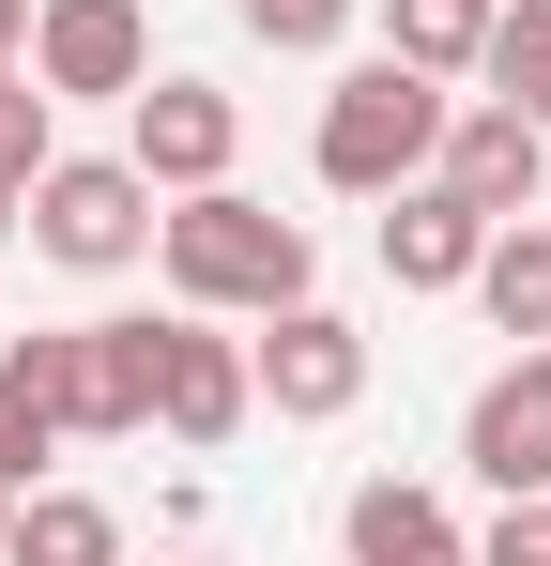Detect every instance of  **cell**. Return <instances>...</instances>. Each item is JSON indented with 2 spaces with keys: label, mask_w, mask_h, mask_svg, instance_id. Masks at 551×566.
Listing matches in <instances>:
<instances>
[{
  "label": "cell",
  "mask_w": 551,
  "mask_h": 566,
  "mask_svg": "<svg viewBox=\"0 0 551 566\" xmlns=\"http://www.w3.org/2000/svg\"><path fill=\"white\" fill-rule=\"evenodd\" d=\"M246 413H261L246 337H215L199 306H184V322H154V429H169V444H230Z\"/></svg>",
  "instance_id": "cell-7"
},
{
  "label": "cell",
  "mask_w": 551,
  "mask_h": 566,
  "mask_svg": "<svg viewBox=\"0 0 551 566\" xmlns=\"http://www.w3.org/2000/svg\"><path fill=\"white\" fill-rule=\"evenodd\" d=\"M445 107H459L445 77H414V62H383V46H367L353 77L322 93V138H306V154H322V185H337V199H398V185H429Z\"/></svg>",
  "instance_id": "cell-2"
},
{
  "label": "cell",
  "mask_w": 551,
  "mask_h": 566,
  "mask_svg": "<svg viewBox=\"0 0 551 566\" xmlns=\"http://www.w3.org/2000/svg\"><path fill=\"white\" fill-rule=\"evenodd\" d=\"M0 566H15V490H0Z\"/></svg>",
  "instance_id": "cell-22"
},
{
  "label": "cell",
  "mask_w": 551,
  "mask_h": 566,
  "mask_svg": "<svg viewBox=\"0 0 551 566\" xmlns=\"http://www.w3.org/2000/svg\"><path fill=\"white\" fill-rule=\"evenodd\" d=\"M15 566H123V521L92 490H15Z\"/></svg>",
  "instance_id": "cell-15"
},
{
  "label": "cell",
  "mask_w": 551,
  "mask_h": 566,
  "mask_svg": "<svg viewBox=\"0 0 551 566\" xmlns=\"http://www.w3.org/2000/svg\"><path fill=\"white\" fill-rule=\"evenodd\" d=\"M46 154H62V93L15 62V77H0V199H31V185H46Z\"/></svg>",
  "instance_id": "cell-17"
},
{
  "label": "cell",
  "mask_w": 551,
  "mask_h": 566,
  "mask_svg": "<svg viewBox=\"0 0 551 566\" xmlns=\"http://www.w3.org/2000/svg\"><path fill=\"white\" fill-rule=\"evenodd\" d=\"M0 245H15V199H0Z\"/></svg>",
  "instance_id": "cell-24"
},
{
  "label": "cell",
  "mask_w": 551,
  "mask_h": 566,
  "mask_svg": "<svg viewBox=\"0 0 551 566\" xmlns=\"http://www.w3.org/2000/svg\"><path fill=\"white\" fill-rule=\"evenodd\" d=\"M46 460H62V413L0 368V490H46Z\"/></svg>",
  "instance_id": "cell-18"
},
{
  "label": "cell",
  "mask_w": 551,
  "mask_h": 566,
  "mask_svg": "<svg viewBox=\"0 0 551 566\" xmlns=\"http://www.w3.org/2000/svg\"><path fill=\"white\" fill-rule=\"evenodd\" d=\"M475 566H551V490H521V505L475 536Z\"/></svg>",
  "instance_id": "cell-20"
},
{
  "label": "cell",
  "mask_w": 551,
  "mask_h": 566,
  "mask_svg": "<svg viewBox=\"0 0 551 566\" xmlns=\"http://www.w3.org/2000/svg\"><path fill=\"white\" fill-rule=\"evenodd\" d=\"M31 77H46V93L77 107V93H138V77H154V15H138V0H31Z\"/></svg>",
  "instance_id": "cell-9"
},
{
  "label": "cell",
  "mask_w": 551,
  "mask_h": 566,
  "mask_svg": "<svg viewBox=\"0 0 551 566\" xmlns=\"http://www.w3.org/2000/svg\"><path fill=\"white\" fill-rule=\"evenodd\" d=\"M123 154H138V185H154V199H199V185H230L246 107L215 93V77H138V93H123Z\"/></svg>",
  "instance_id": "cell-5"
},
{
  "label": "cell",
  "mask_w": 551,
  "mask_h": 566,
  "mask_svg": "<svg viewBox=\"0 0 551 566\" xmlns=\"http://www.w3.org/2000/svg\"><path fill=\"white\" fill-rule=\"evenodd\" d=\"M475 77L521 107V123H551V0H506V15H490V62H475Z\"/></svg>",
  "instance_id": "cell-16"
},
{
  "label": "cell",
  "mask_w": 551,
  "mask_h": 566,
  "mask_svg": "<svg viewBox=\"0 0 551 566\" xmlns=\"http://www.w3.org/2000/svg\"><path fill=\"white\" fill-rule=\"evenodd\" d=\"M0 77H15V62H0Z\"/></svg>",
  "instance_id": "cell-25"
},
{
  "label": "cell",
  "mask_w": 551,
  "mask_h": 566,
  "mask_svg": "<svg viewBox=\"0 0 551 566\" xmlns=\"http://www.w3.org/2000/svg\"><path fill=\"white\" fill-rule=\"evenodd\" d=\"M0 62H31V0H0Z\"/></svg>",
  "instance_id": "cell-21"
},
{
  "label": "cell",
  "mask_w": 551,
  "mask_h": 566,
  "mask_svg": "<svg viewBox=\"0 0 551 566\" xmlns=\"http://www.w3.org/2000/svg\"><path fill=\"white\" fill-rule=\"evenodd\" d=\"M246 368H261V413H291V429H337L367 398V337L306 291V306H276L261 337H246Z\"/></svg>",
  "instance_id": "cell-6"
},
{
  "label": "cell",
  "mask_w": 551,
  "mask_h": 566,
  "mask_svg": "<svg viewBox=\"0 0 551 566\" xmlns=\"http://www.w3.org/2000/svg\"><path fill=\"white\" fill-rule=\"evenodd\" d=\"M429 185H459L475 214H537V185H551V123H521L506 93L445 107V154H429Z\"/></svg>",
  "instance_id": "cell-10"
},
{
  "label": "cell",
  "mask_w": 551,
  "mask_h": 566,
  "mask_svg": "<svg viewBox=\"0 0 551 566\" xmlns=\"http://www.w3.org/2000/svg\"><path fill=\"white\" fill-rule=\"evenodd\" d=\"M337 552H353V566H475V536H459V505H445V490L367 474L353 505H337Z\"/></svg>",
  "instance_id": "cell-12"
},
{
  "label": "cell",
  "mask_w": 551,
  "mask_h": 566,
  "mask_svg": "<svg viewBox=\"0 0 551 566\" xmlns=\"http://www.w3.org/2000/svg\"><path fill=\"white\" fill-rule=\"evenodd\" d=\"M475 306H490V337H521V353L551 337V230H537V214H506V230H490V261H475Z\"/></svg>",
  "instance_id": "cell-14"
},
{
  "label": "cell",
  "mask_w": 551,
  "mask_h": 566,
  "mask_svg": "<svg viewBox=\"0 0 551 566\" xmlns=\"http://www.w3.org/2000/svg\"><path fill=\"white\" fill-rule=\"evenodd\" d=\"M169 566H230V552H169Z\"/></svg>",
  "instance_id": "cell-23"
},
{
  "label": "cell",
  "mask_w": 551,
  "mask_h": 566,
  "mask_svg": "<svg viewBox=\"0 0 551 566\" xmlns=\"http://www.w3.org/2000/svg\"><path fill=\"white\" fill-rule=\"evenodd\" d=\"M353 15H367V0H246V31H261L276 62H322V46H353Z\"/></svg>",
  "instance_id": "cell-19"
},
{
  "label": "cell",
  "mask_w": 551,
  "mask_h": 566,
  "mask_svg": "<svg viewBox=\"0 0 551 566\" xmlns=\"http://www.w3.org/2000/svg\"><path fill=\"white\" fill-rule=\"evenodd\" d=\"M154 276H169V306H199V322H276V306L322 291V245H306V214H276V199L199 185V199L154 214Z\"/></svg>",
  "instance_id": "cell-1"
},
{
  "label": "cell",
  "mask_w": 551,
  "mask_h": 566,
  "mask_svg": "<svg viewBox=\"0 0 551 566\" xmlns=\"http://www.w3.org/2000/svg\"><path fill=\"white\" fill-rule=\"evenodd\" d=\"M0 368L62 413V444L154 429V322H46V337H0Z\"/></svg>",
  "instance_id": "cell-3"
},
{
  "label": "cell",
  "mask_w": 551,
  "mask_h": 566,
  "mask_svg": "<svg viewBox=\"0 0 551 566\" xmlns=\"http://www.w3.org/2000/svg\"><path fill=\"white\" fill-rule=\"evenodd\" d=\"M154 214H169V199L138 185V154H46V185L15 199V230H31L62 276H123V261H154Z\"/></svg>",
  "instance_id": "cell-4"
},
{
  "label": "cell",
  "mask_w": 551,
  "mask_h": 566,
  "mask_svg": "<svg viewBox=\"0 0 551 566\" xmlns=\"http://www.w3.org/2000/svg\"><path fill=\"white\" fill-rule=\"evenodd\" d=\"M490 230H506V214H475L459 185H398V199H383V276H398V291H475Z\"/></svg>",
  "instance_id": "cell-11"
},
{
  "label": "cell",
  "mask_w": 551,
  "mask_h": 566,
  "mask_svg": "<svg viewBox=\"0 0 551 566\" xmlns=\"http://www.w3.org/2000/svg\"><path fill=\"white\" fill-rule=\"evenodd\" d=\"M459 474L506 490V505L551 490V337H537V353H506V368L475 382V413H459Z\"/></svg>",
  "instance_id": "cell-8"
},
{
  "label": "cell",
  "mask_w": 551,
  "mask_h": 566,
  "mask_svg": "<svg viewBox=\"0 0 551 566\" xmlns=\"http://www.w3.org/2000/svg\"><path fill=\"white\" fill-rule=\"evenodd\" d=\"M490 15H506V0H383V62H414V77H475V62H490Z\"/></svg>",
  "instance_id": "cell-13"
}]
</instances>
